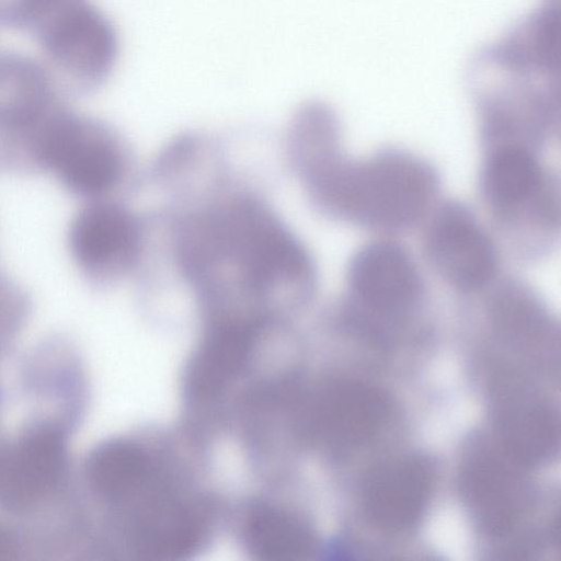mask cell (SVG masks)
Masks as SVG:
<instances>
[{
  "label": "cell",
  "instance_id": "cell-6",
  "mask_svg": "<svg viewBox=\"0 0 561 561\" xmlns=\"http://www.w3.org/2000/svg\"><path fill=\"white\" fill-rule=\"evenodd\" d=\"M129 168L125 140L100 119L64 111L48 131L42 172H49L83 202L116 198Z\"/></svg>",
  "mask_w": 561,
  "mask_h": 561
},
{
  "label": "cell",
  "instance_id": "cell-15",
  "mask_svg": "<svg viewBox=\"0 0 561 561\" xmlns=\"http://www.w3.org/2000/svg\"><path fill=\"white\" fill-rule=\"evenodd\" d=\"M502 394L497 409L501 448L520 466L551 456L558 440V422L551 409L516 390Z\"/></svg>",
  "mask_w": 561,
  "mask_h": 561
},
{
  "label": "cell",
  "instance_id": "cell-1",
  "mask_svg": "<svg viewBox=\"0 0 561 561\" xmlns=\"http://www.w3.org/2000/svg\"><path fill=\"white\" fill-rule=\"evenodd\" d=\"M80 482L87 547L137 559H185L214 535L218 503L183 444L159 433L99 442Z\"/></svg>",
  "mask_w": 561,
  "mask_h": 561
},
{
  "label": "cell",
  "instance_id": "cell-16",
  "mask_svg": "<svg viewBox=\"0 0 561 561\" xmlns=\"http://www.w3.org/2000/svg\"><path fill=\"white\" fill-rule=\"evenodd\" d=\"M481 186L490 206L502 215H512L541 197L545 174L531 151L519 144H506L486 159Z\"/></svg>",
  "mask_w": 561,
  "mask_h": 561
},
{
  "label": "cell",
  "instance_id": "cell-13",
  "mask_svg": "<svg viewBox=\"0 0 561 561\" xmlns=\"http://www.w3.org/2000/svg\"><path fill=\"white\" fill-rule=\"evenodd\" d=\"M517 466L520 465L502 448H482L463 467L465 500L478 524L490 535L507 534L522 514L525 497Z\"/></svg>",
  "mask_w": 561,
  "mask_h": 561
},
{
  "label": "cell",
  "instance_id": "cell-5",
  "mask_svg": "<svg viewBox=\"0 0 561 561\" xmlns=\"http://www.w3.org/2000/svg\"><path fill=\"white\" fill-rule=\"evenodd\" d=\"M390 414L386 394L367 382L333 378L309 387L299 377L286 407V439L351 448L375 437Z\"/></svg>",
  "mask_w": 561,
  "mask_h": 561
},
{
  "label": "cell",
  "instance_id": "cell-9",
  "mask_svg": "<svg viewBox=\"0 0 561 561\" xmlns=\"http://www.w3.org/2000/svg\"><path fill=\"white\" fill-rule=\"evenodd\" d=\"M37 16L49 18L44 44L55 60L92 83L107 76L117 36L102 12L83 0H54Z\"/></svg>",
  "mask_w": 561,
  "mask_h": 561
},
{
  "label": "cell",
  "instance_id": "cell-8",
  "mask_svg": "<svg viewBox=\"0 0 561 561\" xmlns=\"http://www.w3.org/2000/svg\"><path fill=\"white\" fill-rule=\"evenodd\" d=\"M348 313L359 324L398 321L420 301L423 284L410 254L378 240L362 247L347 268Z\"/></svg>",
  "mask_w": 561,
  "mask_h": 561
},
{
  "label": "cell",
  "instance_id": "cell-18",
  "mask_svg": "<svg viewBox=\"0 0 561 561\" xmlns=\"http://www.w3.org/2000/svg\"><path fill=\"white\" fill-rule=\"evenodd\" d=\"M23 550V537L19 530L0 520V560L18 559Z\"/></svg>",
  "mask_w": 561,
  "mask_h": 561
},
{
  "label": "cell",
  "instance_id": "cell-17",
  "mask_svg": "<svg viewBox=\"0 0 561 561\" xmlns=\"http://www.w3.org/2000/svg\"><path fill=\"white\" fill-rule=\"evenodd\" d=\"M32 309L26 289L0 268V360L13 348Z\"/></svg>",
  "mask_w": 561,
  "mask_h": 561
},
{
  "label": "cell",
  "instance_id": "cell-14",
  "mask_svg": "<svg viewBox=\"0 0 561 561\" xmlns=\"http://www.w3.org/2000/svg\"><path fill=\"white\" fill-rule=\"evenodd\" d=\"M432 486L433 471L425 459L409 456L389 461L368 478L364 510L379 528L403 530L422 516Z\"/></svg>",
  "mask_w": 561,
  "mask_h": 561
},
{
  "label": "cell",
  "instance_id": "cell-2",
  "mask_svg": "<svg viewBox=\"0 0 561 561\" xmlns=\"http://www.w3.org/2000/svg\"><path fill=\"white\" fill-rule=\"evenodd\" d=\"M179 268L203 317L287 321L313 289L311 257L257 196L232 193L178 222Z\"/></svg>",
  "mask_w": 561,
  "mask_h": 561
},
{
  "label": "cell",
  "instance_id": "cell-19",
  "mask_svg": "<svg viewBox=\"0 0 561 561\" xmlns=\"http://www.w3.org/2000/svg\"><path fill=\"white\" fill-rule=\"evenodd\" d=\"M2 400H3V393H2V390H1V387H0V407H1Z\"/></svg>",
  "mask_w": 561,
  "mask_h": 561
},
{
  "label": "cell",
  "instance_id": "cell-7",
  "mask_svg": "<svg viewBox=\"0 0 561 561\" xmlns=\"http://www.w3.org/2000/svg\"><path fill=\"white\" fill-rule=\"evenodd\" d=\"M66 241L82 278L94 288H106L138 266L145 229L140 217L118 199H94L75 213Z\"/></svg>",
  "mask_w": 561,
  "mask_h": 561
},
{
  "label": "cell",
  "instance_id": "cell-11",
  "mask_svg": "<svg viewBox=\"0 0 561 561\" xmlns=\"http://www.w3.org/2000/svg\"><path fill=\"white\" fill-rule=\"evenodd\" d=\"M21 385L43 412L77 427L88 402V383L73 344L62 335L41 341L23 359Z\"/></svg>",
  "mask_w": 561,
  "mask_h": 561
},
{
  "label": "cell",
  "instance_id": "cell-10",
  "mask_svg": "<svg viewBox=\"0 0 561 561\" xmlns=\"http://www.w3.org/2000/svg\"><path fill=\"white\" fill-rule=\"evenodd\" d=\"M426 249L442 276L457 289L478 290L495 277L497 253L493 241L461 204L446 203L435 211Z\"/></svg>",
  "mask_w": 561,
  "mask_h": 561
},
{
  "label": "cell",
  "instance_id": "cell-12",
  "mask_svg": "<svg viewBox=\"0 0 561 561\" xmlns=\"http://www.w3.org/2000/svg\"><path fill=\"white\" fill-rule=\"evenodd\" d=\"M236 533L244 552L257 560H301L316 548L308 519L288 500L270 494L255 495L240 507Z\"/></svg>",
  "mask_w": 561,
  "mask_h": 561
},
{
  "label": "cell",
  "instance_id": "cell-4",
  "mask_svg": "<svg viewBox=\"0 0 561 561\" xmlns=\"http://www.w3.org/2000/svg\"><path fill=\"white\" fill-rule=\"evenodd\" d=\"M73 431L64 421L36 412L14 437L0 438V511L26 519L73 506Z\"/></svg>",
  "mask_w": 561,
  "mask_h": 561
},
{
  "label": "cell",
  "instance_id": "cell-3",
  "mask_svg": "<svg viewBox=\"0 0 561 561\" xmlns=\"http://www.w3.org/2000/svg\"><path fill=\"white\" fill-rule=\"evenodd\" d=\"M337 140V135L314 139L289 159L321 211L383 230L408 228L426 214L438 183L427 162L397 150L353 161L341 156Z\"/></svg>",
  "mask_w": 561,
  "mask_h": 561
}]
</instances>
